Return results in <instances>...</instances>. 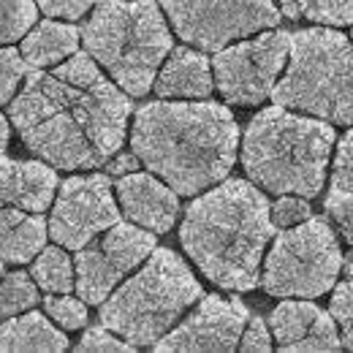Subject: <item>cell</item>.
I'll return each instance as SVG.
<instances>
[{
	"label": "cell",
	"instance_id": "cb8c5ba5",
	"mask_svg": "<svg viewBox=\"0 0 353 353\" xmlns=\"http://www.w3.org/2000/svg\"><path fill=\"white\" fill-rule=\"evenodd\" d=\"M36 0H0V46L25 39V33L36 25Z\"/></svg>",
	"mask_w": 353,
	"mask_h": 353
},
{
	"label": "cell",
	"instance_id": "d6986e66",
	"mask_svg": "<svg viewBox=\"0 0 353 353\" xmlns=\"http://www.w3.org/2000/svg\"><path fill=\"white\" fill-rule=\"evenodd\" d=\"M77 49H79V30L74 25H65L49 17L46 22L33 25L25 33L19 54L28 63V68H52L68 60Z\"/></svg>",
	"mask_w": 353,
	"mask_h": 353
},
{
	"label": "cell",
	"instance_id": "83f0119b",
	"mask_svg": "<svg viewBox=\"0 0 353 353\" xmlns=\"http://www.w3.org/2000/svg\"><path fill=\"white\" fill-rule=\"evenodd\" d=\"M332 190L353 193V128L337 144L334 163H332Z\"/></svg>",
	"mask_w": 353,
	"mask_h": 353
},
{
	"label": "cell",
	"instance_id": "e575fe53",
	"mask_svg": "<svg viewBox=\"0 0 353 353\" xmlns=\"http://www.w3.org/2000/svg\"><path fill=\"white\" fill-rule=\"evenodd\" d=\"M8 136H11V128H8V120L0 114V155L6 152V147H8Z\"/></svg>",
	"mask_w": 353,
	"mask_h": 353
},
{
	"label": "cell",
	"instance_id": "9a60e30c",
	"mask_svg": "<svg viewBox=\"0 0 353 353\" xmlns=\"http://www.w3.org/2000/svg\"><path fill=\"white\" fill-rule=\"evenodd\" d=\"M114 190H117L123 212L136 225H141L152 234L172 231L176 215H179V199L166 182L152 176V172L150 174L128 172L117 179Z\"/></svg>",
	"mask_w": 353,
	"mask_h": 353
},
{
	"label": "cell",
	"instance_id": "484cf974",
	"mask_svg": "<svg viewBox=\"0 0 353 353\" xmlns=\"http://www.w3.org/2000/svg\"><path fill=\"white\" fill-rule=\"evenodd\" d=\"M28 77V63L14 46H0V103H8Z\"/></svg>",
	"mask_w": 353,
	"mask_h": 353
},
{
	"label": "cell",
	"instance_id": "ffe728a7",
	"mask_svg": "<svg viewBox=\"0 0 353 353\" xmlns=\"http://www.w3.org/2000/svg\"><path fill=\"white\" fill-rule=\"evenodd\" d=\"M68 337L54 329V323L41 312L11 315L0 323V353L6 351H65Z\"/></svg>",
	"mask_w": 353,
	"mask_h": 353
},
{
	"label": "cell",
	"instance_id": "8992f818",
	"mask_svg": "<svg viewBox=\"0 0 353 353\" xmlns=\"http://www.w3.org/2000/svg\"><path fill=\"white\" fill-rule=\"evenodd\" d=\"M201 296V283L188 264L172 248L155 245L141 269L101 302V323L133 348L155 345Z\"/></svg>",
	"mask_w": 353,
	"mask_h": 353
},
{
	"label": "cell",
	"instance_id": "ba28073f",
	"mask_svg": "<svg viewBox=\"0 0 353 353\" xmlns=\"http://www.w3.org/2000/svg\"><path fill=\"white\" fill-rule=\"evenodd\" d=\"M343 269V250L332 225L312 218L288 225L272 242L266 253L261 285L269 296L315 299L334 288Z\"/></svg>",
	"mask_w": 353,
	"mask_h": 353
},
{
	"label": "cell",
	"instance_id": "2e32d148",
	"mask_svg": "<svg viewBox=\"0 0 353 353\" xmlns=\"http://www.w3.org/2000/svg\"><path fill=\"white\" fill-rule=\"evenodd\" d=\"M54 190H57V174L52 166L0 155V207L44 212L54 199Z\"/></svg>",
	"mask_w": 353,
	"mask_h": 353
},
{
	"label": "cell",
	"instance_id": "52a82bcc",
	"mask_svg": "<svg viewBox=\"0 0 353 353\" xmlns=\"http://www.w3.org/2000/svg\"><path fill=\"white\" fill-rule=\"evenodd\" d=\"M277 106L353 125V41L326 25L291 33L285 74L272 90Z\"/></svg>",
	"mask_w": 353,
	"mask_h": 353
},
{
	"label": "cell",
	"instance_id": "7402d4cb",
	"mask_svg": "<svg viewBox=\"0 0 353 353\" xmlns=\"http://www.w3.org/2000/svg\"><path fill=\"white\" fill-rule=\"evenodd\" d=\"M33 280L46 294H71L74 291V264L63 248H41L33 261Z\"/></svg>",
	"mask_w": 353,
	"mask_h": 353
},
{
	"label": "cell",
	"instance_id": "e0dca14e",
	"mask_svg": "<svg viewBox=\"0 0 353 353\" xmlns=\"http://www.w3.org/2000/svg\"><path fill=\"white\" fill-rule=\"evenodd\" d=\"M152 88L161 98H210L215 90L212 65L201 49L176 46L161 63Z\"/></svg>",
	"mask_w": 353,
	"mask_h": 353
},
{
	"label": "cell",
	"instance_id": "f1b7e54d",
	"mask_svg": "<svg viewBox=\"0 0 353 353\" xmlns=\"http://www.w3.org/2000/svg\"><path fill=\"white\" fill-rule=\"evenodd\" d=\"M269 212H272L274 228L296 225V223L307 221L310 215H312L307 199H305V196H294V193H283V196L269 207Z\"/></svg>",
	"mask_w": 353,
	"mask_h": 353
},
{
	"label": "cell",
	"instance_id": "1f68e13d",
	"mask_svg": "<svg viewBox=\"0 0 353 353\" xmlns=\"http://www.w3.org/2000/svg\"><path fill=\"white\" fill-rule=\"evenodd\" d=\"M36 6L52 19H68L77 22L95 6V0H36Z\"/></svg>",
	"mask_w": 353,
	"mask_h": 353
},
{
	"label": "cell",
	"instance_id": "7a4b0ae2",
	"mask_svg": "<svg viewBox=\"0 0 353 353\" xmlns=\"http://www.w3.org/2000/svg\"><path fill=\"white\" fill-rule=\"evenodd\" d=\"M239 128L215 101H152L136 112L131 150L176 196H199L234 169Z\"/></svg>",
	"mask_w": 353,
	"mask_h": 353
},
{
	"label": "cell",
	"instance_id": "277c9868",
	"mask_svg": "<svg viewBox=\"0 0 353 353\" xmlns=\"http://www.w3.org/2000/svg\"><path fill=\"white\" fill-rule=\"evenodd\" d=\"M334 141V128L326 120L274 103L250 120L242 141V166L259 188L274 196L312 199L326 182Z\"/></svg>",
	"mask_w": 353,
	"mask_h": 353
},
{
	"label": "cell",
	"instance_id": "d6a6232c",
	"mask_svg": "<svg viewBox=\"0 0 353 353\" xmlns=\"http://www.w3.org/2000/svg\"><path fill=\"white\" fill-rule=\"evenodd\" d=\"M239 351H248V353H266L272 351V334L266 329V323L261 318H248L245 329H242V337H239Z\"/></svg>",
	"mask_w": 353,
	"mask_h": 353
},
{
	"label": "cell",
	"instance_id": "6da1fadb",
	"mask_svg": "<svg viewBox=\"0 0 353 353\" xmlns=\"http://www.w3.org/2000/svg\"><path fill=\"white\" fill-rule=\"evenodd\" d=\"M8 103V120L22 141L65 172L109 163L125 141L131 117L128 92L79 52L52 68H33Z\"/></svg>",
	"mask_w": 353,
	"mask_h": 353
},
{
	"label": "cell",
	"instance_id": "4316f807",
	"mask_svg": "<svg viewBox=\"0 0 353 353\" xmlns=\"http://www.w3.org/2000/svg\"><path fill=\"white\" fill-rule=\"evenodd\" d=\"M46 315L54 318V323H60L63 329H82L88 323V307L82 299L74 296H46L44 299Z\"/></svg>",
	"mask_w": 353,
	"mask_h": 353
},
{
	"label": "cell",
	"instance_id": "9c48e42d",
	"mask_svg": "<svg viewBox=\"0 0 353 353\" xmlns=\"http://www.w3.org/2000/svg\"><path fill=\"white\" fill-rule=\"evenodd\" d=\"M161 8L176 36L201 52H218L280 22L272 0H161Z\"/></svg>",
	"mask_w": 353,
	"mask_h": 353
},
{
	"label": "cell",
	"instance_id": "30bf717a",
	"mask_svg": "<svg viewBox=\"0 0 353 353\" xmlns=\"http://www.w3.org/2000/svg\"><path fill=\"white\" fill-rule=\"evenodd\" d=\"M288 41L291 33L269 30L218 49L212 60V79L223 98L236 106H256L266 101L285 68Z\"/></svg>",
	"mask_w": 353,
	"mask_h": 353
},
{
	"label": "cell",
	"instance_id": "603a6c76",
	"mask_svg": "<svg viewBox=\"0 0 353 353\" xmlns=\"http://www.w3.org/2000/svg\"><path fill=\"white\" fill-rule=\"evenodd\" d=\"M39 305V285L28 272H11L0 277V318L28 312Z\"/></svg>",
	"mask_w": 353,
	"mask_h": 353
},
{
	"label": "cell",
	"instance_id": "44dd1931",
	"mask_svg": "<svg viewBox=\"0 0 353 353\" xmlns=\"http://www.w3.org/2000/svg\"><path fill=\"white\" fill-rule=\"evenodd\" d=\"M288 19H307L326 28L353 25V0H280Z\"/></svg>",
	"mask_w": 353,
	"mask_h": 353
},
{
	"label": "cell",
	"instance_id": "5b68a950",
	"mask_svg": "<svg viewBox=\"0 0 353 353\" xmlns=\"http://www.w3.org/2000/svg\"><path fill=\"white\" fill-rule=\"evenodd\" d=\"M88 54L128 95H147L172 52V30L155 0H95L79 30Z\"/></svg>",
	"mask_w": 353,
	"mask_h": 353
},
{
	"label": "cell",
	"instance_id": "836d02e7",
	"mask_svg": "<svg viewBox=\"0 0 353 353\" xmlns=\"http://www.w3.org/2000/svg\"><path fill=\"white\" fill-rule=\"evenodd\" d=\"M136 169V155H123V158H117V161H112V166H109V172L112 174H128Z\"/></svg>",
	"mask_w": 353,
	"mask_h": 353
},
{
	"label": "cell",
	"instance_id": "8d00e7d4",
	"mask_svg": "<svg viewBox=\"0 0 353 353\" xmlns=\"http://www.w3.org/2000/svg\"><path fill=\"white\" fill-rule=\"evenodd\" d=\"M351 41H353V30H351Z\"/></svg>",
	"mask_w": 353,
	"mask_h": 353
},
{
	"label": "cell",
	"instance_id": "d590c367",
	"mask_svg": "<svg viewBox=\"0 0 353 353\" xmlns=\"http://www.w3.org/2000/svg\"><path fill=\"white\" fill-rule=\"evenodd\" d=\"M0 277H3V261H0Z\"/></svg>",
	"mask_w": 353,
	"mask_h": 353
},
{
	"label": "cell",
	"instance_id": "7c38bea8",
	"mask_svg": "<svg viewBox=\"0 0 353 353\" xmlns=\"http://www.w3.org/2000/svg\"><path fill=\"white\" fill-rule=\"evenodd\" d=\"M117 221L120 207L114 201L109 176L85 174L71 176L57 188L46 231L60 248L79 250Z\"/></svg>",
	"mask_w": 353,
	"mask_h": 353
},
{
	"label": "cell",
	"instance_id": "4dcf8cb0",
	"mask_svg": "<svg viewBox=\"0 0 353 353\" xmlns=\"http://www.w3.org/2000/svg\"><path fill=\"white\" fill-rule=\"evenodd\" d=\"M326 212H329L332 221L337 223V228L343 231V236L353 245V193L329 190V196H326Z\"/></svg>",
	"mask_w": 353,
	"mask_h": 353
},
{
	"label": "cell",
	"instance_id": "d4e9b609",
	"mask_svg": "<svg viewBox=\"0 0 353 353\" xmlns=\"http://www.w3.org/2000/svg\"><path fill=\"white\" fill-rule=\"evenodd\" d=\"M334 296H332V310L329 315L340 326V340L343 345L353 351V261L348 264V272L340 283H334Z\"/></svg>",
	"mask_w": 353,
	"mask_h": 353
},
{
	"label": "cell",
	"instance_id": "5bb4252c",
	"mask_svg": "<svg viewBox=\"0 0 353 353\" xmlns=\"http://www.w3.org/2000/svg\"><path fill=\"white\" fill-rule=\"evenodd\" d=\"M272 334L280 343V351H340L343 340L337 334V323L329 312L312 305L288 299L272 310Z\"/></svg>",
	"mask_w": 353,
	"mask_h": 353
},
{
	"label": "cell",
	"instance_id": "ac0fdd59",
	"mask_svg": "<svg viewBox=\"0 0 353 353\" xmlns=\"http://www.w3.org/2000/svg\"><path fill=\"white\" fill-rule=\"evenodd\" d=\"M46 236L44 212H28L19 207H0V261L28 264L33 261Z\"/></svg>",
	"mask_w": 353,
	"mask_h": 353
},
{
	"label": "cell",
	"instance_id": "3957f363",
	"mask_svg": "<svg viewBox=\"0 0 353 353\" xmlns=\"http://www.w3.org/2000/svg\"><path fill=\"white\" fill-rule=\"evenodd\" d=\"M274 223L266 196L245 179H228L201 193L179 225V242L193 264L225 291H253L261 277Z\"/></svg>",
	"mask_w": 353,
	"mask_h": 353
},
{
	"label": "cell",
	"instance_id": "f546056e",
	"mask_svg": "<svg viewBox=\"0 0 353 353\" xmlns=\"http://www.w3.org/2000/svg\"><path fill=\"white\" fill-rule=\"evenodd\" d=\"M77 351H90V353H125L133 351V345L128 340H123L120 334H114L112 329H106L103 323L101 326H92L85 332L82 343L77 345Z\"/></svg>",
	"mask_w": 353,
	"mask_h": 353
},
{
	"label": "cell",
	"instance_id": "4fadbf2b",
	"mask_svg": "<svg viewBox=\"0 0 353 353\" xmlns=\"http://www.w3.org/2000/svg\"><path fill=\"white\" fill-rule=\"evenodd\" d=\"M250 312L239 299L201 296L196 310L172 326L152 348L155 351H218L228 353L239 348L242 329Z\"/></svg>",
	"mask_w": 353,
	"mask_h": 353
},
{
	"label": "cell",
	"instance_id": "8fae6325",
	"mask_svg": "<svg viewBox=\"0 0 353 353\" xmlns=\"http://www.w3.org/2000/svg\"><path fill=\"white\" fill-rule=\"evenodd\" d=\"M152 250L155 234L141 225L117 221L101 231L85 248L77 250L74 285L79 299L85 305H101Z\"/></svg>",
	"mask_w": 353,
	"mask_h": 353
}]
</instances>
